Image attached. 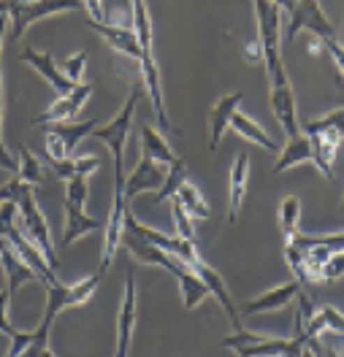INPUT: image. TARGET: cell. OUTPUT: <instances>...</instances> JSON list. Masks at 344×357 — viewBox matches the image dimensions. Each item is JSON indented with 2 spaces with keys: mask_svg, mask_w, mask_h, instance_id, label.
Here are the masks:
<instances>
[{
  "mask_svg": "<svg viewBox=\"0 0 344 357\" xmlns=\"http://www.w3.org/2000/svg\"><path fill=\"white\" fill-rule=\"evenodd\" d=\"M301 133H306L312 141V162L317 165L322 176L331 178L336 149L344 141V109H336L322 119H304Z\"/></svg>",
  "mask_w": 344,
  "mask_h": 357,
  "instance_id": "1",
  "label": "cell"
},
{
  "mask_svg": "<svg viewBox=\"0 0 344 357\" xmlns=\"http://www.w3.org/2000/svg\"><path fill=\"white\" fill-rule=\"evenodd\" d=\"M84 8L82 0H0V14H8L11 20V41H20L24 30L38 20L63 14V11H79Z\"/></svg>",
  "mask_w": 344,
  "mask_h": 357,
  "instance_id": "2",
  "label": "cell"
},
{
  "mask_svg": "<svg viewBox=\"0 0 344 357\" xmlns=\"http://www.w3.org/2000/svg\"><path fill=\"white\" fill-rule=\"evenodd\" d=\"M141 95H144V87L138 84V87L130 89L125 106L117 112L114 119H109L106 125H98L92 130V138H98L100 144H106L112 149V155H114V171H125V146L130 141V125H133V114H136Z\"/></svg>",
  "mask_w": 344,
  "mask_h": 357,
  "instance_id": "3",
  "label": "cell"
},
{
  "mask_svg": "<svg viewBox=\"0 0 344 357\" xmlns=\"http://www.w3.org/2000/svg\"><path fill=\"white\" fill-rule=\"evenodd\" d=\"M255 20H257V41L263 49V66L271 76L282 70V52H279V27H282V8L271 0H253Z\"/></svg>",
  "mask_w": 344,
  "mask_h": 357,
  "instance_id": "4",
  "label": "cell"
},
{
  "mask_svg": "<svg viewBox=\"0 0 344 357\" xmlns=\"http://www.w3.org/2000/svg\"><path fill=\"white\" fill-rule=\"evenodd\" d=\"M17 211H20L17 222H20V227L24 230V236L44 252V257L49 260V266L57 271V268H60V260H57V252H54V244H52L49 225H46V217L41 214V208H38V203H36V192H33V190L24 195L22 201L17 203Z\"/></svg>",
  "mask_w": 344,
  "mask_h": 357,
  "instance_id": "5",
  "label": "cell"
},
{
  "mask_svg": "<svg viewBox=\"0 0 344 357\" xmlns=\"http://www.w3.org/2000/svg\"><path fill=\"white\" fill-rule=\"evenodd\" d=\"M100 282V273H92L87 279H79L76 284H44L46 287V312L44 319L46 322H54V317L63 312V309H70V306H82L92 298V292Z\"/></svg>",
  "mask_w": 344,
  "mask_h": 357,
  "instance_id": "6",
  "label": "cell"
},
{
  "mask_svg": "<svg viewBox=\"0 0 344 357\" xmlns=\"http://www.w3.org/2000/svg\"><path fill=\"white\" fill-rule=\"evenodd\" d=\"M90 27L106 41V44L117 49L119 54L130 57L141 63V44H138V36L133 30V14L130 11H122V20H114V17H106L103 22H90Z\"/></svg>",
  "mask_w": 344,
  "mask_h": 357,
  "instance_id": "7",
  "label": "cell"
},
{
  "mask_svg": "<svg viewBox=\"0 0 344 357\" xmlns=\"http://www.w3.org/2000/svg\"><path fill=\"white\" fill-rule=\"evenodd\" d=\"M269 82H271V112H274L276 122L285 130V135L293 138V135L301 133V119L299 112H296V95H293V87H290V79H287L285 68L271 73Z\"/></svg>",
  "mask_w": 344,
  "mask_h": 357,
  "instance_id": "8",
  "label": "cell"
},
{
  "mask_svg": "<svg viewBox=\"0 0 344 357\" xmlns=\"http://www.w3.org/2000/svg\"><path fill=\"white\" fill-rule=\"evenodd\" d=\"M125 227H128V230H133L136 236H141L144 241L160 246L163 252H168V255H174V257L184 260L187 266L198 257V246L190 244V241H184V238H179L177 233H174V236H168V233H160V230H155V227H149V225H141L136 220V214L130 211V206H128V211H125Z\"/></svg>",
  "mask_w": 344,
  "mask_h": 357,
  "instance_id": "9",
  "label": "cell"
},
{
  "mask_svg": "<svg viewBox=\"0 0 344 357\" xmlns=\"http://www.w3.org/2000/svg\"><path fill=\"white\" fill-rule=\"evenodd\" d=\"M301 30L315 33L320 41L325 38H336V30L331 20L322 14L320 0H299L296 8L290 11V24H287V38H296Z\"/></svg>",
  "mask_w": 344,
  "mask_h": 357,
  "instance_id": "10",
  "label": "cell"
},
{
  "mask_svg": "<svg viewBox=\"0 0 344 357\" xmlns=\"http://www.w3.org/2000/svg\"><path fill=\"white\" fill-rule=\"evenodd\" d=\"M306 347H309V338L304 335L301 322L296 319V335H293V338H271V335H266V338L257 341V344L236 349V355L239 357H301Z\"/></svg>",
  "mask_w": 344,
  "mask_h": 357,
  "instance_id": "11",
  "label": "cell"
},
{
  "mask_svg": "<svg viewBox=\"0 0 344 357\" xmlns=\"http://www.w3.org/2000/svg\"><path fill=\"white\" fill-rule=\"evenodd\" d=\"M3 238L14 246V249H17V255H20V257H22L24 263L33 268L36 273H38L41 284H54V282H57V271L49 266V260L44 257V252H41L38 246L24 236V230L20 227V222L11 225V227H8V233H6Z\"/></svg>",
  "mask_w": 344,
  "mask_h": 357,
  "instance_id": "12",
  "label": "cell"
},
{
  "mask_svg": "<svg viewBox=\"0 0 344 357\" xmlns=\"http://www.w3.org/2000/svg\"><path fill=\"white\" fill-rule=\"evenodd\" d=\"M122 244L128 246V252L136 257L138 263H144V266H160V268H165L171 276H177L182 268H187V263H184V260L174 257V255H168V252H163L160 246L144 241L141 236H136V233H133V230H128V227H125Z\"/></svg>",
  "mask_w": 344,
  "mask_h": 357,
  "instance_id": "13",
  "label": "cell"
},
{
  "mask_svg": "<svg viewBox=\"0 0 344 357\" xmlns=\"http://www.w3.org/2000/svg\"><path fill=\"white\" fill-rule=\"evenodd\" d=\"M165 165L155 162L152 157L141 155L138 165L125 176V201L130 203L141 192H158L165 181Z\"/></svg>",
  "mask_w": 344,
  "mask_h": 357,
  "instance_id": "14",
  "label": "cell"
},
{
  "mask_svg": "<svg viewBox=\"0 0 344 357\" xmlns=\"http://www.w3.org/2000/svg\"><path fill=\"white\" fill-rule=\"evenodd\" d=\"M141 87L144 92L149 95V100H152V109H155V116H158V125H160V130H171L174 125H171V119H168V114H165V98H163V79H160V70H158V63H155V52H144V57H141Z\"/></svg>",
  "mask_w": 344,
  "mask_h": 357,
  "instance_id": "15",
  "label": "cell"
},
{
  "mask_svg": "<svg viewBox=\"0 0 344 357\" xmlns=\"http://www.w3.org/2000/svg\"><path fill=\"white\" fill-rule=\"evenodd\" d=\"M133 325H136V273L128 271V279H125V298H122L119 317H117V355L114 357H128Z\"/></svg>",
  "mask_w": 344,
  "mask_h": 357,
  "instance_id": "16",
  "label": "cell"
},
{
  "mask_svg": "<svg viewBox=\"0 0 344 357\" xmlns=\"http://www.w3.org/2000/svg\"><path fill=\"white\" fill-rule=\"evenodd\" d=\"M90 95H92V84H76L68 95H60V98L46 109V114L36 116V125L68 122L70 116H76V114L84 109V103L90 100Z\"/></svg>",
  "mask_w": 344,
  "mask_h": 357,
  "instance_id": "17",
  "label": "cell"
},
{
  "mask_svg": "<svg viewBox=\"0 0 344 357\" xmlns=\"http://www.w3.org/2000/svg\"><path fill=\"white\" fill-rule=\"evenodd\" d=\"M190 268H193V271H195V273L204 279V284L209 287V292L217 298V303H220V306L225 309V314L230 317L233 328H236V331H241V317H239V312H236V303H233V298H230L228 287H225V279L217 273V268L209 266V263L204 260V257H201V255H198V257L190 263Z\"/></svg>",
  "mask_w": 344,
  "mask_h": 357,
  "instance_id": "18",
  "label": "cell"
},
{
  "mask_svg": "<svg viewBox=\"0 0 344 357\" xmlns=\"http://www.w3.org/2000/svg\"><path fill=\"white\" fill-rule=\"evenodd\" d=\"M299 292H301V282L299 279H290V282H285V284H279V287H271L269 292L257 295L250 303H244L239 317H255V314H263V312H279V309H285L293 298H299Z\"/></svg>",
  "mask_w": 344,
  "mask_h": 357,
  "instance_id": "19",
  "label": "cell"
},
{
  "mask_svg": "<svg viewBox=\"0 0 344 357\" xmlns=\"http://www.w3.org/2000/svg\"><path fill=\"white\" fill-rule=\"evenodd\" d=\"M20 60H22V63H27V66L33 68L38 76H44L46 82L52 84V89H54V92H60V95H68L70 89L76 87V84H70L68 79H66L63 68H57L54 57H52L49 52H38V49L27 46V49H22Z\"/></svg>",
  "mask_w": 344,
  "mask_h": 357,
  "instance_id": "20",
  "label": "cell"
},
{
  "mask_svg": "<svg viewBox=\"0 0 344 357\" xmlns=\"http://www.w3.org/2000/svg\"><path fill=\"white\" fill-rule=\"evenodd\" d=\"M241 100H244V92H230V95H223L211 106V114H209V149L211 152H217L223 133L230 128V119H233V114L239 112Z\"/></svg>",
  "mask_w": 344,
  "mask_h": 357,
  "instance_id": "21",
  "label": "cell"
},
{
  "mask_svg": "<svg viewBox=\"0 0 344 357\" xmlns=\"http://www.w3.org/2000/svg\"><path fill=\"white\" fill-rule=\"evenodd\" d=\"M0 266H3V273H6V290L11 292V298H14V292L20 290L24 282H41L38 273L24 263L22 257L17 255V249L8 244L6 238H0Z\"/></svg>",
  "mask_w": 344,
  "mask_h": 357,
  "instance_id": "22",
  "label": "cell"
},
{
  "mask_svg": "<svg viewBox=\"0 0 344 357\" xmlns=\"http://www.w3.org/2000/svg\"><path fill=\"white\" fill-rule=\"evenodd\" d=\"M301 331H304V335H306L309 341H315V338L322 333L344 335V314L339 312L336 306H320V309L312 312V317H309L306 322H301Z\"/></svg>",
  "mask_w": 344,
  "mask_h": 357,
  "instance_id": "23",
  "label": "cell"
},
{
  "mask_svg": "<svg viewBox=\"0 0 344 357\" xmlns=\"http://www.w3.org/2000/svg\"><path fill=\"white\" fill-rule=\"evenodd\" d=\"M247 178H250V155L239 152L230 165V192H228V222L233 225L239 217V208L247 192Z\"/></svg>",
  "mask_w": 344,
  "mask_h": 357,
  "instance_id": "24",
  "label": "cell"
},
{
  "mask_svg": "<svg viewBox=\"0 0 344 357\" xmlns=\"http://www.w3.org/2000/svg\"><path fill=\"white\" fill-rule=\"evenodd\" d=\"M103 230V222L92 220L84 208H76L73 203L66 201V230H63V246H70L73 241H79L82 236Z\"/></svg>",
  "mask_w": 344,
  "mask_h": 357,
  "instance_id": "25",
  "label": "cell"
},
{
  "mask_svg": "<svg viewBox=\"0 0 344 357\" xmlns=\"http://www.w3.org/2000/svg\"><path fill=\"white\" fill-rule=\"evenodd\" d=\"M301 162H312V141L306 133L287 138V146L279 149V160L274 162V174H282L287 168H296Z\"/></svg>",
  "mask_w": 344,
  "mask_h": 357,
  "instance_id": "26",
  "label": "cell"
},
{
  "mask_svg": "<svg viewBox=\"0 0 344 357\" xmlns=\"http://www.w3.org/2000/svg\"><path fill=\"white\" fill-rule=\"evenodd\" d=\"M230 128L236 130V133L241 135L244 141H250V144H257L260 149H266V152H274V155H279V144H276L271 135L266 133L257 122H255L253 116H247V114L236 112L233 114V119H230Z\"/></svg>",
  "mask_w": 344,
  "mask_h": 357,
  "instance_id": "27",
  "label": "cell"
},
{
  "mask_svg": "<svg viewBox=\"0 0 344 357\" xmlns=\"http://www.w3.org/2000/svg\"><path fill=\"white\" fill-rule=\"evenodd\" d=\"M141 149H144V155L152 157L155 162H160L165 168L179 160V157L174 155V149L168 146L165 135H163L158 128H152V125H144V128H141Z\"/></svg>",
  "mask_w": 344,
  "mask_h": 357,
  "instance_id": "28",
  "label": "cell"
},
{
  "mask_svg": "<svg viewBox=\"0 0 344 357\" xmlns=\"http://www.w3.org/2000/svg\"><path fill=\"white\" fill-rule=\"evenodd\" d=\"M46 128L63 141L68 157H73L76 146H79L87 135H92V130L98 128V122H95V119H87V122H54V125H46Z\"/></svg>",
  "mask_w": 344,
  "mask_h": 357,
  "instance_id": "29",
  "label": "cell"
},
{
  "mask_svg": "<svg viewBox=\"0 0 344 357\" xmlns=\"http://www.w3.org/2000/svg\"><path fill=\"white\" fill-rule=\"evenodd\" d=\"M177 282H179V290H182V303H184V309H195L198 303H204L209 295V287L204 284V279L193 271V268L187 266L182 268L177 276H174Z\"/></svg>",
  "mask_w": 344,
  "mask_h": 357,
  "instance_id": "30",
  "label": "cell"
},
{
  "mask_svg": "<svg viewBox=\"0 0 344 357\" xmlns=\"http://www.w3.org/2000/svg\"><path fill=\"white\" fill-rule=\"evenodd\" d=\"M174 198H177V201L187 208V214H190L193 220H209V217H211L209 203L204 201L201 190H198V187H195L190 178H184L182 184H179V190H177V195H174Z\"/></svg>",
  "mask_w": 344,
  "mask_h": 357,
  "instance_id": "31",
  "label": "cell"
},
{
  "mask_svg": "<svg viewBox=\"0 0 344 357\" xmlns=\"http://www.w3.org/2000/svg\"><path fill=\"white\" fill-rule=\"evenodd\" d=\"M17 176L22 178L24 184H30L33 190L41 187L46 178V171H44V165H41V160L33 155L27 146H20V149H17Z\"/></svg>",
  "mask_w": 344,
  "mask_h": 357,
  "instance_id": "32",
  "label": "cell"
},
{
  "mask_svg": "<svg viewBox=\"0 0 344 357\" xmlns=\"http://www.w3.org/2000/svg\"><path fill=\"white\" fill-rule=\"evenodd\" d=\"M279 230H282L285 241H290L301 230V201L296 195H287L279 203Z\"/></svg>",
  "mask_w": 344,
  "mask_h": 357,
  "instance_id": "33",
  "label": "cell"
},
{
  "mask_svg": "<svg viewBox=\"0 0 344 357\" xmlns=\"http://www.w3.org/2000/svg\"><path fill=\"white\" fill-rule=\"evenodd\" d=\"M285 244H296L299 249H315V246H320L325 252H342L344 249V233H331V236H306V233H296L290 241H285Z\"/></svg>",
  "mask_w": 344,
  "mask_h": 357,
  "instance_id": "34",
  "label": "cell"
},
{
  "mask_svg": "<svg viewBox=\"0 0 344 357\" xmlns=\"http://www.w3.org/2000/svg\"><path fill=\"white\" fill-rule=\"evenodd\" d=\"M184 178H187L184 160H177L174 165H168V171H165V181H163L160 190L155 192V203H163V201H168V198H174V195H177V190H179V184H182Z\"/></svg>",
  "mask_w": 344,
  "mask_h": 357,
  "instance_id": "35",
  "label": "cell"
},
{
  "mask_svg": "<svg viewBox=\"0 0 344 357\" xmlns=\"http://www.w3.org/2000/svg\"><path fill=\"white\" fill-rule=\"evenodd\" d=\"M171 217H174L177 236L184 238V241H190V244H195V225H193V217L187 214V208H184L177 198H174V203H171Z\"/></svg>",
  "mask_w": 344,
  "mask_h": 357,
  "instance_id": "36",
  "label": "cell"
},
{
  "mask_svg": "<svg viewBox=\"0 0 344 357\" xmlns=\"http://www.w3.org/2000/svg\"><path fill=\"white\" fill-rule=\"evenodd\" d=\"M90 176H70L68 184H66V201L73 203L76 208H84L87 206V198H90V184H87Z\"/></svg>",
  "mask_w": 344,
  "mask_h": 357,
  "instance_id": "37",
  "label": "cell"
},
{
  "mask_svg": "<svg viewBox=\"0 0 344 357\" xmlns=\"http://www.w3.org/2000/svg\"><path fill=\"white\" fill-rule=\"evenodd\" d=\"M285 260H287L293 276L299 279L301 284H309V282H306V252L299 249L296 244H285Z\"/></svg>",
  "mask_w": 344,
  "mask_h": 357,
  "instance_id": "38",
  "label": "cell"
},
{
  "mask_svg": "<svg viewBox=\"0 0 344 357\" xmlns=\"http://www.w3.org/2000/svg\"><path fill=\"white\" fill-rule=\"evenodd\" d=\"M30 190H33V187H30V184H24L20 176L8 178V181L0 187V203H20Z\"/></svg>",
  "mask_w": 344,
  "mask_h": 357,
  "instance_id": "39",
  "label": "cell"
},
{
  "mask_svg": "<svg viewBox=\"0 0 344 357\" xmlns=\"http://www.w3.org/2000/svg\"><path fill=\"white\" fill-rule=\"evenodd\" d=\"M84 66H87V49L76 52L73 57H68V60L63 63V73H66V79H68L70 84H82V76H84Z\"/></svg>",
  "mask_w": 344,
  "mask_h": 357,
  "instance_id": "40",
  "label": "cell"
},
{
  "mask_svg": "<svg viewBox=\"0 0 344 357\" xmlns=\"http://www.w3.org/2000/svg\"><path fill=\"white\" fill-rule=\"evenodd\" d=\"M344 276V249L342 252H334L331 257H328V263L322 268V282H334V279H339Z\"/></svg>",
  "mask_w": 344,
  "mask_h": 357,
  "instance_id": "41",
  "label": "cell"
},
{
  "mask_svg": "<svg viewBox=\"0 0 344 357\" xmlns=\"http://www.w3.org/2000/svg\"><path fill=\"white\" fill-rule=\"evenodd\" d=\"M8 301H11V292L0 290V333L11 338V335L17 333V328H14L11 319H8Z\"/></svg>",
  "mask_w": 344,
  "mask_h": 357,
  "instance_id": "42",
  "label": "cell"
},
{
  "mask_svg": "<svg viewBox=\"0 0 344 357\" xmlns=\"http://www.w3.org/2000/svg\"><path fill=\"white\" fill-rule=\"evenodd\" d=\"M322 44H325V49H328V54L334 57V63H336V68H339V73L344 76V46L339 44L336 38H325Z\"/></svg>",
  "mask_w": 344,
  "mask_h": 357,
  "instance_id": "43",
  "label": "cell"
},
{
  "mask_svg": "<svg viewBox=\"0 0 344 357\" xmlns=\"http://www.w3.org/2000/svg\"><path fill=\"white\" fill-rule=\"evenodd\" d=\"M90 22H103L106 20V11H103V0H82Z\"/></svg>",
  "mask_w": 344,
  "mask_h": 357,
  "instance_id": "44",
  "label": "cell"
},
{
  "mask_svg": "<svg viewBox=\"0 0 344 357\" xmlns=\"http://www.w3.org/2000/svg\"><path fill=\"white\" fill-rule=\"evenodd\" d=\"M0 168L17 174V157H11V152H8L6 144H3V138H0Z\"/></svg>",
  "mask_w": 344,
  "mask_h": 357,
  "instance_id": "45",
  "label": "cell"
},
{
  "mask_svg": "<svg viewBox=\"0 0 344 357\" xmlns=\"http://www.w3.org/2000/svg\"><path fill=\"white\" fill-rule=\"evenodd\" d=\"M8 27H11V20H8V14H0V52H3V38H6Z\"/></svg>",
  "mask_w": 344,
  "mask_h": 357,
  "instance_id": "46",
  "label": "cell"
},
{
  "mask_svg": "<svg viewBox=\"0 0 344 357\" xmlns=\"http://www.w3.org/2000/svg\"><path fill=\"white\" fill-rule=\"evenodd\" d=\"M0 138H3V68H0Z\"/></svg>",
  "mask_w": 344,
  "mask_h": 357,
  "instance_id": "47",
  "label": "cell"
},
{
  "mask_svg": "<svg viewBox=\"0 0 344 357\" xmlns=\"http://www.w3.org/2000/svg\"><path fill=\"white\" fill-rule=\"evenodd\" d=\"M301 357H315V352H312V341H309V347L304 349V355H301Z\"/></svg>",
  "mask_w": 344,
  "mask_h": 357,
  "instance_id": "48",
  "label": "cell"
},
{
  "mask_svg": "<svg viewBox=\"0 0 344 357\" xmlns=\"http://www.w3.org/2000/svg\"><path fill=\"white\" fill-rule=\"evenodd\" d=\"M22 3H27V0H22Z\"/></svg>",
  "mask_w": 344,
  "mask_h": 357,
  "instance_id": "49",
  "label": "cell"
},
{
  "mask_svg": "<svg viewBox=\"0 0 344 357\" xmlns=\"http://www.w3.org/2000/svg\"><path fill=\"white\" fill-rule=\"evenodd\" d=\"M342 211H344V206H342Z\"/></svg>",
  "mask_w": 344,
  "mask_h": 357,
  "instance_id": "50",
  "label": "cell"
}]
</instances>
